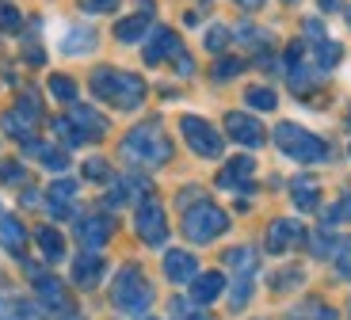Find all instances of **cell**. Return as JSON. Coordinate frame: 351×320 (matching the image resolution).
<instances>
[{"instance_id":"6da1fadb","label":"cell","mask_w":351,"mask_h":320,"mask_svg":"<svg viewBox=\"0 0 351 320\" xmlns=\"http://www.w3.org/2000/svg\"><path fill=\"white\" fill-rule=\"evenodd\" d=\"M92 92H96L104 103L119 107V111H138L141 99H145V80L126 73V69L104 65V69L92 73Z\"/></svg>"},{"instance_id":"7a4b0ae2","label":"cell","mask_w":351,"mask_h":320,"mask_svg":"<svg viewBox=\"0 0 351 320\" xmlns=\"http://www.w3.org/2000/svg\"><path fill=\"white\" fill-rule=\"evenodd\" d=\"M172 156V141H168L160 122H141L123 138V160L141 168H160Z\"/></svg>"},{"instance_id":"3957f363","label":"cell","mask_w":351,"mask_h":320,"mask_svg":"<svg viewBox=\"0 0 351 320\" xmlns=\"http://www.w3.org/2000/svg\"><path fill=\"white\" fill-rule=\"evenodd\" d=\"M275 145H279L290 160H302V164H325L328 156H332V149H328L325 138L302 130L294 122H279V126H275Z\"/></svg>"},{"instance_id":"277c9868","label":"cell","mask_w":351,"mask_h":320,"mask_svg":"<svg viewBox=\"0 0 351 320\" xmlns=\"http://www.w3.org/2000/svg\"><path fill=\"white\" fill-rule=\"evenodd\" d=\"M111 301L114 309H123V312H145L153 305V286L149 278L141 275V267H123L119 271V278H114L111 286Z\"/></svg>"},{"instance_id":"5b68a950","label":"cell","mask_w":351,"mask_h":320,"mask_svg":"<svg viewBox=\"0 0 351 320\" xmlns=\"http://www.w3.org/2000/svg\"><path fill=\"white\" fill-rule=\"evenodd\" d=\"M229 229V217L221 206H214V202L199 199L195 206L184 210V236L195 244H210L214 236H221Z\"/></svg>"},{"instance_id":"8992f818","label":"cell","mask_w":351,"mask_h":320,"mask_svg":"<svg viewBox=\"0 0 351 320\" xmlns=\"http://www.w3.org/2000/svg\"><path fill=\"white\" fill-rule=\"evenodd\" d=\"M27 278L35 282V294H38V305L50 312H62V317H73V301L65 294V286L58 282L53 275H46L38 263H27Z\"/></svg>"},{"instance_id":"52a82bcc","label":"cell","mask_w":351,"mask_h":320,"mask_svg":"<svg viewBox=\"0 0 351 320\" xmlns=\"http://www.w3.org/2000/svg\"><path fill=\"white\" fill-rule=\"evenodd\" d=\"M134 229H138V236L149 244V248H160V244L168 241V217H165V210H160V202L141 199L138 214H134Z\"/></svg>"},{"instance_id":"ba28073f","label":"cell","mask_w":351,"mask_h":320,"mask_svg":"<svg viewBox=\"0 0 351 320\" xmlns=\"http://www.w3.org/2000/svg\"><path fill=\"white\" fill-rule=\"evenodd\" d=\"M180 130H184V141L199 156H221V134L214 130L206 119H199V114H184V119H180Z\"/></svg>"},{"instance_id":"9c48e42d","label":"cell","mask_w":351,"mask_h":320,"mask_svg":"<svg viewBox=\"0 0 351 320\" xmlns=\"http://www.w3.org/2000/svg\"><path fill=\"white\" fill-rule=\"evenodd\" d=\"M184 42L176 35L172 27H153L149 31V42H145V65H160V61H180L184 58Z\"/></svg>"},{"instance_id":"30bf717a","label":"cell","mask_w":351,"mask_h":320,"mask_svg":"<svg viewBox=\"0 0 351 320\" xmlns=\"http://www.w3.org/2000/svg\"><path fill=\"white\" fill-rule=\"evenodd\" d=\"M226 134L245 149H260L263 138H267L263 126H260V119H252V114H245V111H229L226 114Z\"/></svg>"},{"instance_id":"8fae6325","label":"cell","mask_w":351,"mask_h":320,"mask_svg":"<svg viewBox=\"0 0 351 320\" xmlns=\"http://www.w3.org/2000/svg\"><path fill=\"white\" fill-rule=\"evenodd\" d=\"M302 241H306V229H302V221H294V217H275L271 225H267V251H275V256L298 248Z\"/></svg>"},{"instance_id":"7c38bea8","label":"cell","mask_w":351,"mask_h":320,"mask_svg":"<svg viewBox=\"0 0 351 320\" xmlns=\"http://www.w3.org/2000/svg\"><path fill=\"white\" fill-rule=\"evenodd\" d=\"M111 233H114V221L107 214H88V217L77 221V241L84 244L88 251H99L107 241H111Z\"/></svg>"},{"instance_id":"4fadbf2b","label":"cell","mask_w":351,"mask_h":320,"mask_svg":"<svg viewBox=\"0 0 351 320\" xmlns=\"http://www.w3.org/2000/svg\"><path fill=\"white\" fill-rule=\"evenodd\" d=\"M256 175V160L252 156H233L226 168L218 172V187L221 190H245Z\"/></svg>"},{"instance_id":"5bb4252c","label":"cell","mask_w":351,"mask_h":320,"mask_svg":"<svg viewBox=\"0 0 351 320\" xmlns=\"http://www.w3.org/2000/svg\"><path fill=\"white\" fill-rule=\"evenodd\" d=\"M73 199H77V180H53L46 190V210L50 217H73Z\"/></svg>"},{"instance_id":"9a60e30c","label":"cell","mask_w":351,"mask_h":320,"mask_svg":"<svg viewBox=\"0 0 351 320\" xmlns=\"http://www.w3.org/2000/svg\"><path fill=\"white\" fill-rule=\"evenodd\" d=\"M104 271H107L104 256H99V251H84V256L73 260V282L84 286V290H92V286L104 282Z\"/></svg>"},{"instance_id":"2e32d148","label":"cell","mask_w":351,"mask_h":320,"mask_svg":"<svg viewBox=\"0 0 351 320\" xmlns=\"http://www.w3.org/2000/svg\"><path fill=\"white\" fill-rule=\"evenodd\" d=\"M165 275H168V282H195V275H199V263H195V256L191 251H184V248H172V251H165Z\"/></svg>"},{"instance_id":"e0dca14e","label":"cell","mask_w":351,"mask_h":320,"mask_svg":"<svg viewBox=\"0 0 351 320\" xmlns=\"http://www.w3.org/2000/svg\"><path fill=\"white\" fill-rule=\"evenodd\" d=\"M221 290H226V275H221V271H202V275H195V282H191V301L202 309V305L218 301Z\"/></svg>"},{"instance_id":"ac0fdd59","label":"cell","mask_w":351,"mask_h":320,"mask_svg":"<svg viewBox=\"0 0 351 320\" xmlns=\"http://www.w3.org/2000/svg\"><path fill=\"white\" fill-rule=\"evenodd\" d=\"M73 126H77L80 134H84V141H99L107 134V122H104V114L99 111H92V107H80V103H73Z\"/></svg>"},{"instance_id":"d6986e66","label":"cell","mask_w":351,"mask_h":320,"mask_svg":"<svg viewBox=\"0 0 351 320\" xmlns=\"http://www.w3.org/2000/svg\"><path fill=\"white\" fill-rule=\"evenodd\" d=\"M290 199L298 210H317L321 206V187H317L313 175H298V180H290Z\"/></svg>"},{"instance_id":"ffe728a7","label":"cell","mask_w":351,"mask_h":320,"mask_svg":"<svg viewBox=\"0 0 351 320\" xmlns=\"http://www.w3.org/2000/svg\"><path fill=\"white\" fill-rule=\"evenodd\" d=\"M27 145V156H35V160H43L46 168H50V172H65V168H69V156L62 153V149L58 145H46V141H23Z\"/></svg>"},{"instance_id":"44dd1931","label":"cell","mask_w":351,"mask_h":320,"mask_svg":"<svg viewBox=\"0 0 351 320\" xmlns=\"http://www.w3.org/2000/svg\"><path fill=\"white\" fill-rule=\"evenodd\" d=\"M96 50V31L92 27H69L62 38V53L69 58H80V53H92Z\"/></svg>"},{"instance_id":"7402d4cb","label":"cell","mask_w":351,"mask_h":320,"mask_svg":"<svg viewBox=\"0 0 351 320\" xmlns=\"http://www.w3.org/2000/svg\"><path fill=\"white\" fill-rule=\"evenodd\" d=\"M0 244H4V251H12V256H23L27 229L19 225L16 217H0Z\"/></svg>"},{"instance_id":"603a6c76","label":"cell","mask_w":351,"mask_h":320,"mask_svg":"<svg viewBox=\"0 0 351 320\" xmlns=\"http://www.w3.org/2000/svg\"><path fill=\"white\" fill-rule=\"evenodd\" d=\"M226 267H233V278H256V248H229Z\"/></svg>"},{"instance_id":"cb8c5ba5","label":"cell","mask_w":351,"mask_h":320,"mask_svg":"<svg viewBox=\"0 0 351 320\" xmlns=\"http://www.w3.org/2000/svg\"><path fill=\"white\" fill-rule=\"evenodd\" d=\"M35 241H38V251L46 256V263H58L65 256V241H62V233H58V229H50V225L35 229Z\"/></svg>"},{"instance_id":"d4e9b609","label":"cell","mask_w":351,"mask_h":320,"mask_svg":"<svg viewBox=\"0 0 351 320\" xmlns=\"http://www.w3.org/2000/svg\"><path fill=\"white\" fill-rule=\"evenodd\" d=\"M287 320H336V309L325 305V301H317V297H309V301L294 305Z\"/></svg>"},{"instance_id":"484cf974","label":"cell","mask_w":351,"mask_h":320,"mask_svg":"<svg viewBox=\"0 0 351 320\" xmlns=\"http://www.w3.org/2000/svg\"><path fill=\"white\" fill-rule=\"evenodd\" d=\"M149 16H126L119 19V27H114V38L119 42H138V38H145V31H149Z\"/></svg>"},{"instance_id":"4316f807","label":"cell","mask_w":351,"mask_h":320,"mask_svg":"<svg viewBox=\"0 0 351 320\" xmlns=\"http://www.w3.org/2000/svg\"><path fill=\"white\" fill-rule=\"evenodd\" d=\"M245 103L256 107V111H275V107H279V95H275L271 88L256 84V88H248V92H245Z\"/></svg>"},{"instance_id":"83f0119b","label":"cell","mask_w":351,"mask_h":320,"mask_svg":"<svg viewBox=\"0 0 351 320\" xmlns=\"http://www.w3.org/2000/svg\"><path fill=\"white\" fill-rule=\"evenodd\" d=\"M16 114H19L23 122H31V126H35V122L43 119V99H38L35 92H23V95L16 99Z\"/></svg>"},{"instance_id":"f1b7e54d","label":"cell","mask_w":351,"mask_h":320,"mask_svg":"<svg viewBox=\"0 0 351 320\" xmlns=\"http://www.w3.org/2000/svg\"><path fill=\"white\" fill-rule=\"evenodd\" d=\"M50 92H53V99H62V103H77V80H73V77L53 73V77H50Z\"/></svg>"},{"instance_id":"f546056e","label":"cell","mask_w":351,"mask_h":320,"mask_svg":"<svg viewBox=\"0 0 351 320\" xmlns=\"http://www.w3.org/2000/svg\"><path fill=\"white\" fill-rule=\"evenodd\" d=\"M4 320H38V309L23 297H8L4 301Z\"/></svg>"},{"instance_id":"4dcf8cb0","label":"cell","mask_w":351,"mask_h":320,"mask_svg":"<svg viewBox=\"0 0 351 320\" xmlns=\"http://www.w3.org/2000/svg\"><path fill=\"white\" fill-rule=\"evenodd\" d=\"M50 126H53V134H58V138H62V141H65V145H69V149L84 145V134H80L77 126H73V119H69V114H65V119H53Z\"/></svg>"},{"instance_id":"1f68e13d","label":"cell","mask_w":351,"mask_h":320,"mask_svg":"<svg viewBox=\"0 0 351 320\" xmlns=\"http://www.w3.org/2000/svg\"><path fill=\"white\" fill-rule=\"evenodd\" d=\"M340 42H328V38H325V42H321V46H317V58H313V65H317V69H336V61H340Z\"/></svg>"},{"instance_id":"d6a6232c","label":"cell","mask_w":351,"mask_h":320,"mask_svg":"<svg viewBox=\"0 0 351 320\" xmlns=\"http://www.w3.org/2000/svg\"><path fill=\"white\" fill-rule=\"evenodd\" d=\"M84 175L92 183H111V164L104 156H92V160H84Z\"/></svg>"},{"instance_id":"836d02e7","label":"cell","mask_w":351,"mask_h":320,"mask_svg":"<svg viewBox=\"0 0 351 320\" xmlns=\"http://www.w3.org/2000/svg\"><path fill=\"white\" fill-rule=\"evenodd\" d=\"M4 130H8L12 138H19V141H31V130H35V126H31V122H23L16 111H8V114H4Z\"/></svg>"},{"instance_id":"e575fe53","label":"cell","mask_w":351,"mask_h":320,"mask_svg":"<svg viewBox=\"0 0 351 320\" xmlns=\"http://www.w3.org/2000/svg\"><path fill=\"white\" fill-rule=\"evenodd\" d=\"M172 320H206V317H202V309L191 301V297H187V301L184 297H176L172 301Z\"/></svg>"},{"instance_id":"d590c367","label":"cell","mask_w":351,"mask_h":320,"mask_svg":"<svg viewBox=\"0 0 351 320\" xmlns=\"http://www.w3.org/2000/svg\"><path fill=\"white\" fill-rule=\"evenodd\" d=\"M336 271H340V278L351 282V236H343V241L336 244Z\"/></svg>"},{"instance_id":"8d00e7d4","label":"cell","mask_w":351,"mask_h":320,"mask_svg":"<svg viewBox=\"0 0 351 320\" xmlns=\"http://www.w3.org/2000/svg\"><path fill=\"white\" fill-rule=\"evenodd\" d=\"M298 282H302V267H287L282 275L271 278V290H275V294H282V290H294Z\"/></svg>"},{"instance_id":"74e56055","label":"cell","mask_w":351,"mask_h":320,"mask_svg":"<svg viewBox=\"0 0 351 320\" xmlns=\"http://www.w3.org/2000/svg\"><path fill=\"white\" fill-rule=\"evenodd\" d=\"M23 27V16L12 8L8 0H0V31H19Z\"/></svg>"},{"instance_id":"f35d334b","label":"cell","mask_w":351,"mask_h":320,"mask_svg":"<svg viewBox=\"0 0 351 320\" xmlns=\"http://www.w3.org/2000/svg\"><path fill=\"white\" fill-rule=\"evenodd\" d=\"M241 69H245V58H226L214 65V80H229V77H237Z\"/></svg>"},{"instance_id":"ab89813d","label":"cell","mask_w":351,"mask_h":320,"mask_svg":"<svg viewBox=\"0 0 351 320\" xmlns=\"http://www.w3.org/2000/svg\"><path fill=\"white\" fill-rule=\"evenodd\" d=\"M325 221H328V225H332V221H351V195L336 199V206L325 210Z\"/></svg>"},{"instance_id":"60d3db41","label":"cell","mask_w":351,"mask_h":320,"mask_svg":"<svg viewBox=\"0 0 351 320\" xmlns=\"http://www.w3.org/2000/svg\"><path fill=\"white\" fill-rule=\"evenodd\" d=\"M0 180L4 183H23L27 172H23V164H16V160H0Z\"/></svg>"},{"instance_id":"b9f144b4","label":"cell","mask_w":351,"mask_h":320,"mask_svg":"<svg viewBox=\"0 0 351 320\" xmlns=\"http://www.w3.org/2000/svg\"><path fill=\"white\" fill-rule=\"evenodd\" d=\"M237 38H241V42H248V46H267V35H263V31H256L252 23H241L237 27Z\"/></svg>"},{"instance_id":"7bdbcfd3","label":"cell","mask_w":351,"mask_h":320,"mask_svg":"<svg viewBox=\"0 0 351 320\" xmlns=\"http://www.w3.org/2000/svg\"><path fill=\"white\" fill-rule=\"evenodd\" d=\"M226 42H229V31H226V23H214L210 31H206V50H221Z\"/></svg>"},{"instance_id":"ee69618b","label":"cell","mask_w":351,"mask_h":320,"mask_svg":"<svg viewBox=\"0 0 351 320\" xmlns=\"http://www.w3.org/2000/svg\"><path fill=\"white\" fill-rule=\"evenodd\" d=\"M336 244H340V241H332L328 233H317L313 244H309V251H313V256H328V251H332V256H336Z\"/></svg>"},{"instance_id":"f6af8a7d","label":"cell","mask_w":351,"mask_h":320,"mask_svg":"<svg viewBox=\"0 0 351 320\" xmlns=\"http://www.w3.org/2000/svg\"><path fill=\"white\" fill-rule=\"evenodd\" d=\"M80 8L92 12V16H104V12H114V8H119V0H80Z\"/></svg>"},{"instance_id":"bcb514c9","label":"cell","mask_w":351,"mask_h":320,"mask_svg":"<svg viewBox=\"0 0 351 320\" xmlns=\"http://www.w3.org/2000/svg\"><path fill=\"white\" fill-rule=\"evenodd\" d=\"M306 38L309 42H325V23H321V19H306Z\"/></svg>"},{"instance_id":"7dc6e473","label":"cell","mask_w":351,"mask_h":320,"mask_svg":"<svg viewBox=\"0 0 351 320\" xmlns=\"http://www.w3.org/2000/svg\"><path fill=\"white\" fill-rule=\"evenodd\" d=\"M317 4H321V8H325V12H336V8H340V4H343V0H317Z\"/></svg>"},{"instance_id":"c3c4849f","label":"cell","mask_w":351,"mask_h":320,"mask_svg":"<svg viewBox=\"0 0 351 320\" xmlns=\"http://www.w3.org/2000/svg\"><path fill=\"white\" fill-rule=\"evenodd\" d=\"M241 8H248V12H256V8H263V0H237Z\"/></svg>"},{"instance_id":"681fc988","label":"cell","mask_w":351,"mask_h":320,"mask_svg":"<svg viewBox=\"0 0 351 320\" xmlns=\"http://www.w3.org/2000/svg\"><path fill=\"white\" fill-rule=\"evenodd\" d=\"M343 19H348V23H351V8H343Z\"/></svg>"},{"instance_id":"f907efd6","label":"cell","mask_w":351,"mask_h":320,"mask_svg":"<svg viewBox=\"0 0 351 320\" xmlns=\"http://www.w3.org/2000/svg\"><path fill=\"white\" fill-rule=\"evenodd\" d=\"M65 320H84V317H77V312H73V317H65Z\"/></svg>"},{"instance_id":"816d5d0a","label":"cell","mask_w":351,"mask_h":320,"mask_svg":"<svg viewBox=\"0 0 351 320\" xmlns=\"http://www.w3.org/2000/svg\"><path fill=\"white\" fill-rule=\"evenodd\" d=\"M348 317H351V309H348Z\"/></svg>"}]
</instances>
